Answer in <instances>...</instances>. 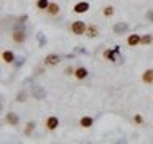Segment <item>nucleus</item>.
I'll return each instance as SVG.
<instances>
[{
	"label": "nucleus",
	"instance_id": "25",
	"mask_svg": "<svg viewBox=\"0 0 153 144\" xmlns=\"http://www.w3.org/2000/svg\"><path fill=\"white\" fill-rule=\"evenodd\" d=\"M134 122H136L137 125H142V123H143V118H142V115H134Z\"/></svg>",
	"mask_w": 153,
	"mask_h": 144
},
{
	"label": "nucleus",
	"instance_id": "15",
	"mask_svg": "<svg viewBox=\"0 0 153 144\" xmlns=\"http://www.w3.org/2000/svg\"><path fill=\"white\" fill-rule=\"evenodd\" d=\"M117 55H118V53L115 51L113 48H112V50H105V51H104V58H107V59H110L112 62L117 61Z\"/></svg>",
	"mask_w": 153,
	"mask_h": 144
},
{
	"label": "nucleus",
	"instance_id": "3",
	"mask_svg": "<svg viewBox=\"0 0 153 144\" xmlns=\"http://www.w3.org/2000/svg\"><path fill=\"white\" fill-rule=\"evenodd\" d=\"M26 37L27 35H26V31H24V29H14L13 35H11L14 43H24L26 42Z\"/></svg>",
	"mask_w": 153,
	"mask_h": 144
},
{
	"label": "nucleus",
	"instance_id": "21",
	"mask_svg": "<svg viewBox=\"0 0 153 144\" xmlns=\"http://www.w3.org/2000/svg\"><path fill=\"white\" fill-rule=\"evenodd\" d=\"M152 38H153V35H150V34H145V35L140 37V43H142V45H148V43L152 42Z\"/></svg>",
	"mask_w": 153,
	"mask_h": 144
},
{
	"label": "nucleus",
	"instance_id": "6",
	"mask_svg": "<svg viewBox=\"0 0 153 144\" xmlns=\"http://www.w3.org/2000/svg\"><path fill=\"white\" fill-rule=\"evenodd\" d=\"M5 120H7L8 125H13V127L19 125V117H18L14 112H7V115H5Z\"/></svg>",
	"mask_w": 153,
	"mask_h": 144
},
{
	"label": "nucleus",
	"instance_id": "10",
	"mask_svg": "<svg viewBox=\"0 0 153 144\" xmlns=\"http://www.w3.org/2000/svg\"><path fill=\"white\" fill-rule=\"evenodd\" d=\"M57 125H59V118L54 117V115H51V117L46 118V128L48 130H56Z\"/></svg>",
	"mask_w": 153,
	"mask_h": 144
},
{
	"label": "nucleus",
	"instance_id": "7",
	"mask_svg": "<svg viewBox=\"0 0 153 144\" xmlns=\"http://www.w3.org/2000/svg\"><path fill=\"white\" fill-rule=\"evenodd\" d=\"M88 69L86 67H76V69L74 70V75H75V79H78V80H83V79H86L88 77Z\"/></svg>",
	"mask_w": 153,
	"mask_h": 144
},
{
	"label": "nucleus",
	"instance_id": "4",
	"mask_svg": "<svg viewBox=\"0 0 153 144\" xmlns=\"http://www.w3.org/2000/svg\"><path fill=\"white\" fill-rule=\"evenodd\" d=\"M129 31V24L124 22V21H120L113 26V32L117 34V35H123V34H126Z\"/></svg>",
	"mask_w": 153,
	"mask_h": 144
},
{
	"label": "nucleus",
	"instance_id": "17",
	"mask_svg": "<svg viewBox=\"0 0 153 144\" xmlns=\"http://www.w3.org/2000/svg\"><path fill=\"white\" fill-rule=\"evenodd\" d=\"M27 98H29V93H27L26 90H21V91L16 94V101H18V103H26Z\"/></svg>",
	"mask_w": 153,
	"mask_h": 144
},
{
	"label": "nucleus",
	"instance_id": "8",
	"mask_svg": "<svg viewBox=\"0 0 153 144\" xmlns=\"http://www.w3.org/2000/svg\"><path fill=\"white\" fill-rule=\"evenodd\" d=\"M2 59H3V62H7V64H11V62H14V59H16V56H14L13 51L5 50L2 53Z\"/></svg>",
	"mask_w": 153,
	"mask_h": 144
},
{
	"label": "nucleus",
	"instance_id": "19",
	"mask_svg": "<svg viewBox=\"0 0 153 144\" xmlns=\"http://www.w3.org/2000/svg\"><path fill=\"white\" fill-rule=\"evenodd\" d=\"M50 0H38V2H37V8L38 10H46L48 7H50Z\"/></svg>",
	"mask_w": 153,
	"mask_h": 144
},
{
	"label": "nucleus",
	"instance_id": "22",
	"mask_svg": "<svg viewBox=\"0 0 153 144\" xmlns=\"http://www.w3.org/2000/svg\"><path fill=\"white\" fill-rule=\"evenodd\" d=\"M145 19L148 22H153V10H148V11L145 13Z\"/></svg>",
	"mask_w": 153,
	"mask_h": 144
},
{
	"label": "nucleus",
	"instance_id": "18",
	"mask_svg": "<svg viewBox=\"0 0 153 144\" xmlns=\"http://www.w3.org/2000/svg\"><path fill=\"white\" fill-rule=\"evenodd\" d=\"M35 127H37L35 122H29V123L26 125V130H24V133H26L27 136H29V134H32V131L35 130Z\"/></svg>",
	"mask_w": 153,
	"mask_h": 144
},
{
	"label": "nucleus",
	"instance_id": "20",
	"mask_svg": "<svg viewBox=\"0 0 153 144\" xmlns=\"http://www.w3.org/2000/svg\"><path fill=\"white\" fill-rule=\"evenodd\" d=\"M37 40H38V45H40V46H45V45H46V37H45V34L38 32V34H37Z\"/></svg>",
	"mask_w": 153,
	"mask_h": 144
},
{
	"label": "nucleus",
	"instance_id": "12",
	"mask_svg": "<svg viewBox=\"0 0 153 144\" xmlns=\"http://www.w3.org/2000/svg\"><path fill=\"white\" fill-rule=\"evenodd\" d=\"M93 122H94V120L91 118L89 115H83V117L80 118V125H81L83 128H89V127H93Z\"/></svg>",
	"mask_w": 153,
	"mask_h": 144
},
{
	"label": "nucleus",
	"instance_id": "24",
	"mask_svg": "<svg viewBox=\"0 0 153 144\" xmlns=\"http://www.w3.org/2000/svg\"><path fill=\"white\" fill-rule=\"evenodd\" d=\"M22 62H24V58L19 56V58H16V59H14V66H16V67H21Z\"/></svg>",
	"mask_w": 153,
	"mask_h": 144
},
{
	"label": "nucleus",
	"instance_id": "9",
	"mask_svg": "<svg viewBox=\"0 0 153 144\" xmlns=\"http://www.w3.org/2000/svg\"><path fill=\"white\" fill-rule=\"evenodd\" d=\"M88 10H89V3L88 2H78V3H75V7H74L75 13H86Z\"/></svg>",
	"mask_w": 153,
	"mask_h": 144
},
{
	"label": "nucleus",
	"instance_id": "14",
	"mask_svg": "<svg viewBox=\"0 0 153 144\" xmlns=\"http://www.w3.org/2000/svg\"><path fill=\"white\" fill-rule=\"evenodd\" d=\"M59 10H61V8H59V5L54 3V2H51V3H50V7L46 8V13H48V14H51V16H56V14L59 13Z\"/></svg>",
	"mask_w": 153,
	"mask_h": 144
},
{
	"label": "nucleus",
	"instance_id": "13",
	"mask_svg": "<svg viewBox=\"0 0 153 144\" xmlns=\"http://www.w3.org/2000/svg\"><path fill=\"white\" fill-rule=\"evenodd\" d=\"M139 43H140V35H139V34H132V35L128 37V45L129 46H136Z\"/></svg>",
	"mask_w": 153,
	"mask_h": 144
},
{
	"label": "nucleus",
	"instance_id": "5",
	"mask_svg": "<svg viewBox=\"0 0 153 144\" xmlns=\"http://www.w3.org/2000/svg\"><path fill=\"white\" fill-rule=\"evenodd\" d=\"M59 61H61V58L54 55V53H50V55L45 56V66H56V64H59Z\"/></svg>",
	"mask_w": 153,
	"mask_h": 144
},
{
	"label": "nucleus",
	"instance_id": "2",
	"mask_svg": "<svg viewBox=\"0 0 153 144\" xmlns=\"http://www.w3.org/2000/svg\"><path fill=\"white\" fill-rule=\"evenodd\" d=\"M70 31L74 32L75 35H83V34L86 32V24L83 21H75V22H72Z\"/></svg>",
	"mask_w": 153,
	"mask_h": 144
},
{
	"label": "nucleus",
	"instance_id": "26",
	"mask_svg": "<svg viewBox=\"0 0 153 144\" xmlns=\"http://www.w3.org/2000/svg\"><path fill=\"white\" fill-rule=\"evenodd\" d=\"M27 14H22V16H19V19H18V22H21V24H24V22H26L27 21Z\"/></svg>",
	"mask_w": 153,
	"mask_h": 144
},
{
	"label": "nucleus",
	"instance_id": "1",
	"mask_svg": "<svg viewBox=\"0 0 153 144\" xmlns=\"http://www.w3.org/2000/svg\"><path fill=\"white\" fill-rule=\"evenodd\" d=\"M30 93L33 96V99H38V101H43V99L46 98V90L43 88L42 85H32Z\"/></svg>",
	"mask_w": 153,
	"mask_h": 144
},
{
	"label": "nucleus",
	"instance_id": "11",
	"mask_svg": "<svg viewBox=\"0 0 153 144\" xmlns=\"http://www.w3.org/2000/svg\"><path fill=\"white\" fill-rule=\"evenodd\" d=\"M142 82L147 85H152L153 83V69H147L145 72L142 74Z\"/></svg>",
	"mask_w": 153,
	"mask_h": 144
},
{
	"label": "nucleus",
	"instance_id": "16",
	"mask_svg": "<svg viewBox=\"0 0 153 144\" xmlns=\"http://www.w3.org/2000/svg\"><path fill=\"white\" fill-rule=\"evenodd\" d=\"M86 35L91 37V38H94V37H97L99 35V31H97V27L96 26H89V27H86Z\"/></svg>",
	"mask_w": 153,
	"mask_h": 144
},
{
	"label": "nucleus",
	"instance_id": "23",
	"mask_svg": "<svg viewBox=\"0 0 153 144\" xmlns=\"http://www.w3.org/2000/svg\"><path fill=\"white\" fill-rule=\"evenodd\" d=\"M113 11H115V10H113V7H107V8L104 10V14H105V16H112V14H113Z\"/></svg>",
	"mask_w": 153,
	"mask_h": 144
}]
</instances>
